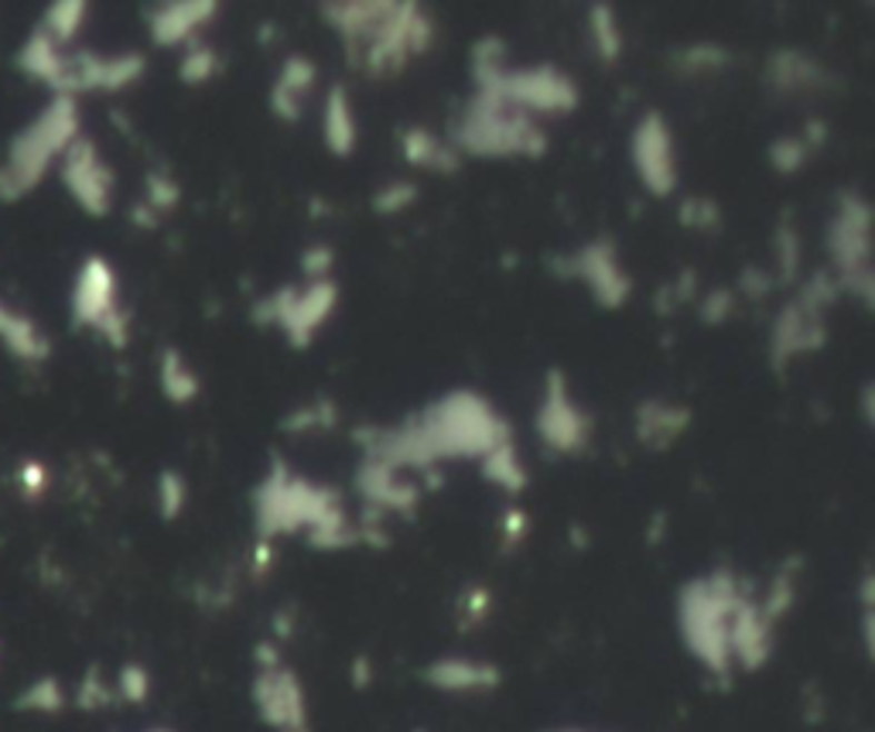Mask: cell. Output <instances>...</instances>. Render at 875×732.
Here are the masks:
<instances>
[{"label": "cell", "instance_id": "6da1fadb", "mask_svg": "<svg viewBox=\"0 0 875 732\" xmlns=\"http://www.w3.org/2000/svg\"><path fill=\"white\" fill-rule=\"evenodd\" d=\"M514 428L493 400L479 390L458 387L435 397L425 410L400 425H366L352 432L362 445V459L384 463L397 473H435L448 459H483L496 445L510 442Z\"/></svg>", "mask_w": 875, "mask_h": 732}, {"label": "cell", "instance_id": "7a4b0ae2", "mask_svg": "<svg viewBox=\"0 0 875 732\" xmlns=\"http://www.w3.org/2000/svg\"><path fill=\"white\" fill-rule=\"evenodd\" d=\"M253 524L260 541L298 534L305 527L308 544L318 552H342L359 544V531L346 517L339 489L295 476L274 452L267 459V476L253 489Z\"/></svg>", "mask_w": 875, "mask_h": 732}, {"label": "cell", "instance_id": "3957f363", "mask_svg": "<svg viewBox=\"0 0 875 732\" xmlns=\"http://www.w3.org/2000/svg\"><path fill=\"white\" fill-rule=\"evenodd\" d=\"M473 82L476 93H496L527 117H565L581 103L578 82L558 66L506 69L503 38H479L473 44Z\"/></svg>", "mask_w": 875, "mask_h": 732}, {"label": "cell", "instance_id": "277c9868", "mask_svg": "<svg viewBox=\"0 0 875 732\" xmlns=\"http://www.w3.org/2000/svg\"><path fill=\"white\" fill-rule=\"evenodd\" d=\"M743 600L739 578L728 568H715L712 575L690 578L680 585L677 596V623L684 647L695 654L712 674H728L732 667V647H728V630H732V613Z\"/></svg>", "mask_w": 875, "mask_h": 732}, {"label": "cell", "instance_id": "5b68a950", "mask_svg": "<svg viewBox=\"0 0 875 732\" xmlns=\"http://www.w3.org/2000/svg\"><path fill=\"white\" fill-rule=\"evenodd\" d=\"M448 145L473 158H544L550 137L534 117L514 110L496 93H476L455 120Z\"/></svg>", "mask_w": 875, "mask_h": 732}, {"label": "cell", "instance_id": "8992f818", "mask_svg": "<svg viewBox=\"0 0 875 732\" xmlns=\"http://www.w3.org/2000/svg\"><path fill=\"white\" fill-rule=\"evenodd\" d=\"M842 298L838 281L832 270H814L807 285L797 291L794 301L779 308L776 323L769 329V366L773 374H783L794 359L817 353L827 346L824 311Z\"/></svg>", "mask_w": 875, "mask_h": 732}, {"label": "cell", "instance_id": "52a82bcc", "mask_svg": "<svg viewBox=\"0 0 875 732\" xmlns=\"http://www.w3.org/2000/svg\"><path fill=\"white\" fill-rule=\"evenodd\" d=\"M827 254L838 291L855 295L865 308L875 305V274H872V206L858 192H842L835 216L827 222Z\"/></svg>", "mask_w": 875, "mask_h": 732}, {"label": "cell", "instance_id": "ba28073f", "mask_svg": "<svg viewBox=\"0 0 875 732\" xmlns=\"http://www.w3.org/2000/svg\"><path fill=\"white\" fill-rule=\"evenodd\" d=\"M339 305V285L329 281H311L305 288L285 285L253 301L250 323L253 326H278L295 349H308L315 333L332 318Z\"/></svg>", "mask_w": 875, "mask_h": 732}, {"label": "cell", "instance_id": "9c48e42d", "mask_svg": "<svg viewBox=\"0 0 875 732\" xmlns=\"http://www.w3.org/2000/svg\"><path fill=\"white\" fill-rule=\"evenodd\" d=\"M435 41V24L421 4H390L377 31L359 44L349 62H359L370 76H394L414 56H425Z\"/></svg>", "mask_w": 875, "mask_h": 732}, {"label": "cell", "instance_id": "30bf717a", "mask_svg": "<svg viewBox=\"0 0 875 732\" xmlns=\"http://www.w3.org/2000/svg\"><path fill=\"white\" fill-rule=\"evenodd\" d=\"M547 270L565 281H581L591 301L606 311H616L633 295V278L619 264V250L613 237H595L571 254L547 257Z\"/></svg>", "mask_w": 875, "mask_h": 732}, {"label": "cell", "instance_id": "8fae6325", "mask_svg": "<svg viewBox=\"0 0 875 732\" xmlns=\"http://www.w3.org/2000/svg\"><path fill=\"white\" fill-rule=\"evenodd\" d=\"M534 425H537V438L555 455H581L591 442V418L575 400L561 366H550L544 374V390H540Z\"/></svg>", "mask_w": 875, "mask_h": 732}, {"label": "cell", "instance_id": "7c38bea8", "mask_svg": "<svg viewBox=\"0 0 875 732\" xmlns=\"http://www.w3.org/2000/svg\"><path fill=\"white\" fill-rule=\"evenodd\" d=\"M629 161L636 168L639 186L647 189L654 199H667L680 186V168H677V145L674 130L660 110H647L629 133Z\"/></svg>", "mask_w": 875, "mask_h": 732}, {"label": "cell", "instance_id": "4fadbf2b", "mask_svg": "<svg viewBox=\"0 0 875 732\" xmlns=\"http://www.w3.org/2000/svg\"><path fill=\"white\" fill-rule=\"evenodd\" d=\"M79 326H93L113 346H127V315L117 308V274L103 257H89L72 291Z\"/></svg>", "mask_w": 875, "mask_h": 732}, {"label": "cell", "instance_id": "5bb4252c", "mask_svg": "<svg viewBox=\"0 0 875 732\" xmlns=\"http://www.w3.org/2000/svg\"><path fill=\"white\" fill-rule=\"evenodd\" d=\"M253 705L274 732H308L305 689L291 667L270 664L253 677Z\"/></svg>", "mask_w": 875, "mask_h": 732}, {"label": "cell", "instance_id": "9a60e30c", "mask_svg": "<svg viewBox=\"0 0 875 732\" xmlns=\"http://www.w3.org/2000/svg\"><path fill=\"white\" fill-rule=\"evenodd\" d=\"M66 186L76 196V202L93 212L103 216L110 209L113 199V171L100 161L97 148L89 141H72L69 145V158H66Z\"/></svg>", "mask_w": 875, "mask_h": 732}, {"label": "cell", "instance_id": "2e32d148", "mask_svg": "<svg viewBox=\"0 0 875 732\" xmlns=\"http://www.w3.org/2000/svg\"><path fill=\"white\" fill-rule=\"evenodd\" d=\"M356 489L359 496L366 499V507H374L380 514H414L421 503V486L404 479L397 469L384 466V463H374V459H362L359 469H356Z\"/></svg>", "mask_w": 875, "mask_h": 732}, {"label": "cell", "instance_id": "e0dca14e", "mask_svg": "<svg viewBox=\"0 0 875 732\" xmlns=\"http://www.w3.org/2000/svg\"><path fill=\"white\" fill-rule=\"evenodd\" d=\"M216 0H178V4H165L155 14H148V28L155 44L175 49V44H189L192 34L216 18Z\"/></svg>", "mask_w": 875, "mask_h": 732}, {"label": "cell", "instance_id": "ac0fdd59", "mask_svg": "<svg viewBox=\"0 0 875 732\" xmlns=\"http://www.w3.org/2000/svg\"><path fill=\"white\" fill-rule=\"evenodd\" d=\"M633 425H636L639 445H647L650 452H667L690 428V410L680 404H670V400L647 397V400L636 404Z\"/></svg>", "mask_w": 875, "mask_h": 732}, {"label": "cell", "instance_id": "d6986e66", "mask_svg": "<svg viewBox=\"0 0 875 732\" xmlns=\"http://www.w3.org/2000/svg\"><path fill=\"white\" fill-rule=\"evenodd\" d=\"M394 0H336V4H321V21L332 31L342 34L349 59L359 52L356 44H362L377 31V24L387 18Z\"/></svg>", "mask_w": 875, "mask_h": 732}, {"label": "cell", "instance_id": "ffe728a7", "mask_svg": "<svg viewBox=\"0 0 875 732\" xmlns=\"http://www.w3.org/2000/svg\"><path fill=\"white\" fill-rule=\"evenodd\" d=\"M315 79H318V66L308 56H288L281 62L278 79L270 86V113L285 123H298L305 113V97L311 93Z\"/></svg>", "mask_w": 875, "mask_h": 732}, {"label": "cell", "instance_id": "44dd1931", "mask_svg": "<svg viewBox=\"0 0 875 732\" xmlns=\"http://www.w3.org/2000/svg\"><path fill=\"white\" fill-rule=\"evenodd\" d=\"M763 79L779 93H811L827 86V69L801 49H779L769 56Z\"/></svg>", "mask_w": 875, "mask_h": 732}, {"label": "cell", "instance_id": "7402d4cb", "mask_svg": "<svg viewBox=\"0 0 875 732\" xmlns=\"http://www.w3.org/2000/svg\"><path fill=\"white\" fill-rule=\"evenodd\" d=\"M321 141H326V151L336 158H349L359 145V120L349 100V89L342 82L329 86L326 110H321Z\"/></svg>", "mask_w": 875, "mask_h": 732}, {"label": "cell", "instance_id": "603a6c76", "mask_svg": "<svg viewBox=\"0 0 875 732\" xmlns=\"http://www.w3.org/2000/svg\"><path fill=\"white\" fill-rule=\"evenodd\" d=\"M425 681L441 692H489L499 684V671L493 664H479L466 657H441L428 664Z\"/></svg>", "mask_w": 875, "mask_h": 732}, {"label": "cell", "instance_id": "cb8c5ba5", "mask_svg": "<svg viewBox=\"0 0 875 732\" xmlns=\"http://www.w3.org/2000/svg\"><path fill=\"white\" fill-rule=\"evenodd\" d=\"M400 158L414 168L438 171V175H455L458 165H463V155L428 127H407L400 133Z\"/></svg>", "mask_w": 875, "mask_h": 732}, {"label": "cell", "instance_id": "d4e9b609", "mask_svg": "<svg viewBox=\"0 0 875 732\" xmlns=\"http://www.w3.org/2000/svg\"><path fill=\"white\" fill-rule=\"evenodd\" d=\"M479 469H483V479H489L493 486H499V489H506V493H524L527 483H530L527 466L520 463V452H517L514 438L496 445L489 455H483Z\"/></svg>", "mask_w": 875, "mask_h": 732}, {"label": "cell", "instance_id": "484cf974", "mask_svg": "<svg viewBox=\"0 0 875 732\" xmlns=\"http://www.w3.org/2000/svg\"><path fill=\"white\" fill-rule=\"evenodd\" d=\"M588 38H591V49H595V59L606 62V66H616L623 59V24H619V14L613 4H591L588 8Z\"/></svg>", "mask_w": 875, "mask_h": 732}, {"label": "cell", "instance_id": "4316f807", "mask_svg": "<svg viewBox=\"0 0 875 732\" xmlns=\"http://www.w3.org/2000/svg\"><path fill=\"white\" fill-rule=\"evenodd\" d=\"M158 380H161V390L171 404H192L202 390L196 370L175 346H168L158 359Z\"/></svg>", "mask_w": 875, "mask_h": 732}, {"label": "cell", "instance_id": "83f0119b", "mask_svg": "<svg viewBox=\"0 0 875 732\" xmlns=\"http://www.w3.org/2000/svg\"><path fill=\"white\" fill-rule=\"evenodd\" d=\"M773 250H776V281L779 285H791L797 281V270H801V234L791 219V212L779 216V226H776V237H773Z\"/></svg>", "mask_w": 875, "mask_h": 732}, {"label": "cell", "instance_id": "f1b7e54d", "mask_svg": "<svg viewBox=\"0 0 875 732\" xmlns=\"http://www.w3.org/2000/svg\"><path fill=\"white\" fill-rule=\"evenodd\" d=\"M336 422H339V407L329 397H315L311 404L291 410V415L281 422V432L305 435V432H315V428H336Z\"/></svg>", "mask_w": 875, "mask_h": 732}, {"label": "cell", "instance_id": "f546056e", "mask_svg": "<svg viewBox=\"0 0 875 732\" xmlns=\"http://www.w3.org/2000/svg\"><path fill=\"white\" fill-rule=\"evenodd\" d=\"M216 72H219V56H216L212 44L189 41V49H186V56H181V66H178V79L186 86H202Z\"/></svg>", "mask_w": 875, "mask_h": 732}, {"label": "cell", "instance_id": "4dcf8cb0", "mask_svg": "<svg viewBox=\"0 0 875 732\" xmlns=\"http://www.w3.org/2000/svg\"><path fill=\"white\" fill-rule=\"evenodd\" d=\"M728 49L715 41H698V44H687L684 52H677V69L684 76H698V72H722L728 66Z\"/></svg>", "mask_w": 875, "mask_h": 732}, {"label": "cell", "instance_id": "1f68e13d", "mask_svg": "<svg viewBox=\"0 0 875 732\" xmlns=\"http://www.w3.org/2000/svg\"><path fill=\"white\" fill-rule=\"evenodd\" d=\"M811 155H814V148L804 141V137L797 133H783V137H776V141L766 148V158H769V165L779 171V175H794V171H801L807 161H811Z\"/></svg>", "mask_w": 875, "mask_h": 732}, {"label": "cell", "instance_id": "d6a6232c", "mask_svg": "<svg viewBox=\"0 0 875 732\" xmlns=\"http://www.w3.org/2000/svg\"><path fill=\"white\" fill-rule=\"evenodd\" d=\"M677 222L687 226V230H698V234H715L722 226V209L715 199H705V196H690L680 202L677 209Z\"/></svg>", "mask_w": 875, "mask_h": 732}, {"label": "cell", "instance_id": "836d02e7", "mask_svg": "<svg viewBox=\"0 0 875 732\" xmlns=\"http://www.w3.org/2000/svg\"><path fill=\"white\" fill-rule=\"evenodd\" d=\"M414 202H418V186L407 178H394L374 196V212L377 216H397V212L410 209Z\"/></svg>", "mask_w": 875, "mask_h": 732}, {"label": "cell", "instance_id": "e575fe53", "mask_svg": "<svg viewBox=\"0 0 875 732\" xmlns=\"http://www.w3.org/2000/svg\"><path fill=\"white\" fill-rule=\"evenodd\" d=\"M0 333L11 339V346L24 356H41L44 353V339L34 333V326L21 315H11V311H0Z\"/></svg>", "mask_w": 875, "mask_h": 732}, {"label": "cell", "instance_id": "d590c367", "mask_svg": "<svg viewBox=\"0 0 875 732\" xmlns=\"http://www.w3.org/2000/svg\"><path fill=\"white\" fill-rule=\"evenodd\" d=\"M86 21V4H56L49 14H44V38H52L56 44L59 41H69L79 24Z\"/></svg>", "mask_w": 875, "mask_h": 732}, {"label": "cell", "instance_id": "8d00e7d4", "mask_svg": "<svg viewBox=\"0 0 875 732\" xmlns=\"http://www.w3.org/2000/svg\"><path fill=\"white\" fill-rule=\"evenodd\" d=\"M186 499H189V483L181 479L178 473H161L158 476V507H161V517L165 521H175L181 511H186Z\"/></svg>", "mask_w": 875, "mask_h": 732}, {"label": "cell", "instance_id": "74e56055", "mask_svg": "<svg viewBox=\"0 0 875 732\" xmlns=\"http://www.w3.org/2000/svg\"><path fill=\"white\" fill-rule=\"evenodd\" d=\"M732 311H735V291L732 288H712V291H705V298L698 305V315H702L705 326H722Z\"/></svg>", "mask_w": 875, "mask_h": 732}, {"label": "cell", "instance_id": "f35d334b", "mask_svg": "<svg viewBox=\"0 0 875 732\" xmlns=\"http://www.w3.org/2000/svg\"><path fill=\"white\" fill-rule=\"evenodd\" d=\"M332 264H336V250L329 244H315L301 254V274L311 281H329L332 274Z\"/></svg>", "mask_w": 875, "mask_h": 732}, {"label": "cell", "instance_id": "ab89813d", "mask_svg": "<svg viewBox=\"0 0 875 732\" xmlns=\"http://www.w3.org/2000/svg\"><path fill=\"white\" fill-rule=\"evenodd\" d=\"M148 692H151V677H148V671H145V667H137V664H127V667L120 671V695H123L127 702H145Z\"/></svg>", "mask_w": 875, "mask_h": 732}, {"label": "cell", "instance_id": "60d3db41", "mask_svg": "<svg viewBox=\"0 0 875 732\" xmlns=\"http://www.w3.org/2000/svg\"><path fill=\"white\" fill-rule=\"evenodd\" d=\"M178 199H181V189H178L175 178H168V175H151L148 178V202L155 209H175Z\"/></svg>", "mask_w": 875, "mask_h": 732}, {"label": "cell", "instance_id": "b9f144b4", "mask_svg": "<svg viewBox=\"0 0 875 732\" xmlns=\"http://www.w3.org/2000/svg\"><path fill=\"white\" fill-rule=\"evenodd\" d=\"M62 702H66V699H62V689L49 677V681H38L21 705H28V709H41V712H56V709H62Z\"/></svg>", "mask_w": 875, "mask_h": 732}, {"label": "cell", "instance_id": "7bdbcfd3", "mask_svg": "<svg viewBox=\"0 0 875 732\" xmlns=\"http://www.w3.org/2000/svg\"><path fill=\"white\" fill-rule=\"evenodd\" d=\"M769 291H773V278H769V274H766L763 267H746V270H743V278H739V295L759 301V298H766Z\"/></svg>", "mask_w": 875, "mask_h": 732}, {"label": "cell", "instance_id": "ee69618b", "mask_svg": "<svg viewBox=\"0 0 875 732\" xmlns=\"http://www.w3.org/2000/svg\"><path fill=\"white\" fill-rule=\"evenodd\" d=\"M503 534H506V544H517V541H524L527 537V514L524 511H506V517H503Z\"/></svg>", "mask_w": 875, "mask_h": 732}, {"label": "cell", "instance_id": "f6af8a7d", "mask_svg": "<svg viewBox=\"0 0 875 732\" xmlns=\"http://www.w3.org/2000/svg\"><path fill=\"white\" fill-rule=\"evenodd\" d=\"M466 613L469 620H483L489 613V592L486 588H473L469 596H466Z\"/></svg>", "mask_w": 875, "mask_h": 732}, {"label": "cell", "instance_id": "bcb514c9", "mask_svg": "<svg viewBox=\"0 0 875 732\" xmlns=\"http://www.w3.org/2000/svg\"><path fill=\"white\" fill-rule=\"evenodd\" d=\"M274 552H270V541H257V552H253V572L260 575L267 565H270Z\"/></svg>", "mask_w": 875, "mask_h": 732}, {"label": "cell", "instance_id": "7dc6e473", "mask_svg": "<svg viewBox=\"0 0 875 732\" xmlns=\"http://www.w3.org/2000/svg\"><path fill=\"white\" fill-rule=\"evenodd\" d=\"M352 681H356V689H366V684H370V664H366V657H359L352 664Z\"/></svg>", "mask_w": 875, "mask_h": 732}, {"label": "cell", "instance_id": "c3c4849f", "mask_svg": "<svg viewBox=\"0 0 875 732\" xmlns=\"http://www.w3.org/2000/svg\"><path fill=\"white\" fill-rule=\"evenodd\" d=\"M862 407H865V425H872V422H875V410H872V384H865V390H862Z\"/></svg>", "mask_w": 875, "mask_h": 732}, {"label": "cell", "instance_id": "681fc988", "mask_svg": "<svg viewBox=\"0 0 875 732\" xmlns=\"http://www.w3.org/2000/svg\"><path fill=\"white\" fill-rule=\"evenodd\" d=\"M158 732H165V729H158Z\"/></svg>", "mask_w": 875, "mask_h": 732}]
</instances>
